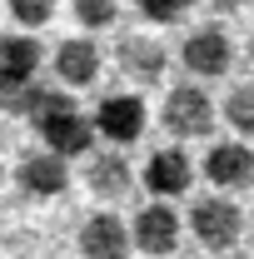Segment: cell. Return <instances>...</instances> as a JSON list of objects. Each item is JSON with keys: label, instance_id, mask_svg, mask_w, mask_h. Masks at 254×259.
I'll return each instance as SVG.
<instances>
[{"label": "cell", "instance_id": "1", "mask_svg": "<svg viewBox=\"0 0 254 259\" xmlns=\"http://www.w3.org/2000/svg\"><path fill=\"white\" fill-rule=\"evenodd\" d=\"M30 120L40 130V140L55 150V155H85L90 140H95V125L75 110V100H65L60 90H40V100L30 105Z\"/></svg>", "mask_w": 254, "mask_h": 259}, {"label": "cell", "instance_id": "2", "mask_svg": "<svg viewBox=\"0 0 254 259\" xmlns=\"http://www.w3.org/2000/svg\"><path fill=\"white\" fill-rule=\"evenodd\" d=\"M190 229H194V239H199L204 249H234V244H239V234H244V214H239V204H234V199H224V190H220V194L194 199Z\"/></svg>", "mask_w": 254, "mask_h": 259}, {"label": "cell", "instance_id": "3", "mask_svg": "<svg viewBox=\"0 0 254 259\" xmlns=\"http://www.w3.org/2000/svg\"><path fill=\"white\" fill-rule=\"evenodd\" d=\"M159 120H164V130L175 140H199V135L215 130V100L199 85H175L170 100H164V110H159Z\"/></svg>", "mask_w": 254, "mask_h": 259}, {"label": "cell", "instance_id": "4", "mask_svg": "<svg viewBox=\"0 0 254 259\" xmlns=\"http://www.w3.org/2000/svg\"><path fill=\"white\" fill-rule=\"evenodd\" d=\"M180 60H185V70L199 75V80H220L224 70L234 65V45H229V35H224L220 25H204V30L185 35Z\"/></svg>", "mask_w": 254, "mask_h": 259}, {"label": "cell", "instance_id": "5", "mask_svg": "<svg viewBox=\"0 0 254 259\" xmlns=\"http://www.w3.org/2000/svg\"><path fill=\"white\" fill-rule=\"evenodd\" d=\"M180 244V214L159 199V204H145L135 214V234H130V249H145V254H170Z\"/></svg>", "mask_w": 254, "mask_h": 259}, {"label": "cell", "instance_id": "6", "mask_svg": "<svg viewBox=\"0 0 254 259\" xmlns=\"http://www.w3.org/2000/svg\"><path fill=\"white\" fill-rule=\"evenodd\" d=\"M15 180H20V190L30 194V199H55L70 185V169H65V155L45 150V155H25V160L15 164Z\"/></svg>", "mask_w": 254, "mask_h": 259}, {"label": "cell", "instance_id": "7", "mask_svg": "<svg viewBox=\"0 0 254 259\" xmlns=\"http://www.w3.org/2000/svg\"><path fill=\"white\" fill-rule=\"evenodd\" d=\"M194 185V164L185 150H155L150 164H145V190H155L159 199H175V194H185Z\"/></svg>", "mask_w": 254, "mask_h": 259}, {"label": "cell", "instance_id": "8", "mask_svg": "<svg viewBox=\"0 0 254 259\" xmlns=\"http://www.w3.org/2000/svg\"><path fill=\"white\" fill-rule=\"evenodd\" d=\"M95 130L105 140H115V145H130V140H140V130H145V105L135 95H105L95 110Z\"/></svg>", "mask_w": 254, "mask_h": 259}, {"label": "cell", "instance_id": "9", "mask_svg": "<svg viewBox=\"0 0 254 259\" xmlns=\"http://www.w3.org/2000/svg\"><path fill=\"white\" fill-rule=\"evenodd\" d=\"M204 180L220 190H244L254 185V150L249 145H215L204 155Z\"/></svg>", "mask_w": 254, "mask_h": 259}, {"label": "cell", "instance_id": "10", "mask_svg": "<svg viewBox=\"0 0 254 259\" xmlns=\"http://www.w3.org/2000/svg\"><path fill=\"white\" fill-rule=\"evenodd\" d=\"M115 60L125 70L130 80H145V85H155L159 75H164V45H159L155 35H120V50H115Z\"/></svg>", "mask_w": 254, "mask_h": 259}, {"label": "cell", "instance_id": "11", "mask_svg": "<svg viewBox=\"0 0 254 259\" xmlns=\"http://www.w3.org/2000/svg\"><path fill=\"white\" fill-rule=\"evenodd\" d=\"M80 249L90 259H120L130 249V229H125V220H115V214H90L85 220V229H80Z\"/></svg>", "mask_w": 254, "mask_h": 259}, {"label": "cell", "instance_id": "12", "mask_svg": "<svg viewBox=\"0 0 254 259\" xmlns=\"http://www.w3.org/2000/svg\"><path fill=\"white\" fill-rule=\"evenodd\" d=\"M40 60H45V50H40L35 35H0V80H5V85L35 80Z\"/></svg>", "mask_w": 254, "mask_h": 259}, {"label": "cell", "instance_id": "13", "mask_svg": "<svg viewBox=\"0 0 254 259\" xmlns=\"http://www.w3.org/2000/svg\"><path fill=\"white\" fill-rule=\"evenodd\" d=\"M95 70H100L95 40H60V50H55V75H60V85H90Z\"/></svg>", "mask_w": 254, "mask_h": 259}, {"label": "cell", "instance_id": "14", "mask_svg": "<svg viewBox=\"0 0 254 259\" xmlns=\"http://www.w3.org/2000/svg\"><path fill=\"white\" fill-rule=\"evenodd\" d=\"M130 164L120 160V155H95V160L85 164V185H90V194L95 199H120V194H130Z\"/></svg>", "mask_w": 254, "mask_h": 259}, {"label": "cell", "instance_id": "15", "mask_svg": "<svg viewBox=\"0 0 254 259\" xmlns=\"http://www.w3.org/2000/svg\"><path fill=\"white\" fill-rule=\"evenodd\" d=\"M224 115H229V125L239 130V135H254V80L229 90V100H224Z\"/></svg>", "mask_w": 254, "mask_h": 259}, {"label": "cell", "instance_id": "16", "mask_svg": "<svg viewBox=\"0 0 254 259\" xmlns=\"http://www.w3.org/2000/svg\"><path fill=\"white\" fill-rule=\"evenodd\" d=\"M115 15H120V0H75V20L85 30H105Z\"/></svg>", "mask_w": 254, "mask_h": 259}, {"label": "cell", "instance_id": "17", "mask_svg": "<svg viewBox=\"0 0 254 259\" xmlns=\"http://www.w3.org/2000/svg\"><path fill=\"white\" fill-rule=\"evenodd\" d=\"M5 5H10V20H20L25 30H40L55 15V0H5Z\"/></svg>", "mask_w": 254, "mask_h": 259}, {"label": "cell", "instance_id": "18", "mask_svg": "<svg viewBox=\"0 0 254 259\" xmlns=\"http://www.w3.org/2000/svg\"><path fill=\"white\" fill-rule=\"evenodd\" d=\"M190 5H194V0H140V15H145V20H159V25H170V20H185Z\"/></svg>", "mask_w": 254, "mask_h": 259}, {"label": "cell", "instance_id": "19", "mask_svg": "<svg viewBox=\"0 0 254 259\" xmlns=\"http://www.w3.org/2000/svg\"><path fill=\"white\" fill-rule=\"evenodd\" d=\"M209 5H215V15H234V10H244L249 0H209Z\"/></svg>", "mask_w": 254, "mask_h": 259}, {"label": "cell", "instance_id": "20", "mask_svg": "<svg viewBox=\"0 0 254 259\" xmlns=\"http://www.w3.org/2000/svg\"><path fill=\"white\" fill-rule=\"evenodd\" d=\"M249 60H254V35H249Z\"/></svg>", "mask_w": 254, "mask_h": 259}]
</instances>
